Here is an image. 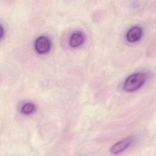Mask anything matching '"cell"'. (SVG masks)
<instances>
[{
    "label": "cell",
    "mask_w": 156,
    "mask_h": 156,
    "mask_svg": "<svg viewBox=\"0 0 156 156\" xmlns=\"http://www.w3.org/2000/svg\"><path fill=\"white\" fill-rule=\"evenodd\" d=\"M35 49L40 54H44L49 52L51 49V41L45 36H40L35 41Z\"/></svg>",
    "instance_id": "3957f363"
},
{
    "label": "cell",
    "mask_w": 156,
    "mask_h": 156,
    "mask_svg": "<svg viewBox=\"0 0 156 156\" xmlns=\"http://www.w3.org/2000/svg\"><path fill=\"white\" fill-rule=\"evenodd\" d=\"M143 35V30L139 26H133L126 34V39L130 43H134L140 40Z\"/></svg>",
    "instance_id": "277c9868"
},
{
    "label": "cell",
    "mask_w": 156,
    "mask_h": 156,
    "mask_svg": "<svg viewBox=\"0 0 156 156\" xmlns=\"http://www.w3.org/2000/svg\"><path fill=\"white\" fill-rule=\"evenodd\" d=\"M84 35L80 31H76L72 34L69 40V44L72 48H77L84 41Z\"/></svg>",
    "instance_id": "5b68a950"
},
{
    "label": "cell",
    "mask_w": 156,
    "mask_h": 156,
    "mask_svg": "<svg viewBox=\"0 0 156 156\" xmlns=\"http://www.w3.org/2000/svg\"><path fill=\"white\" fill-rule=\"evenodd\" d=\"M35 110V105L32 103H26L21 107V112L24 115H30Z\"/></svg>",
    "instance_id": "8992f818"
},
{
    "label": "cell",
    "mask_w": 156,
    "mask_h": 156,
    "mask_svg": "<svg viewBox=\"0 0 156 156\" xmlns=\"http://www.w3.org/2000/svg\"><path fill=\"white\" fill-rule=\"evenodd\" d=\"M147 78V75L144 72H137L130 75L124 81L123 89L128 92L134 91L145 83Z\"/></svg>",
    "instance_id": "6da1fadb"
},
{
    "label": "cell",
    "mask_w": 156,
    "mask_h": 156,
    "mask_svg": "<svg viewBox=\"0 0 156 156\" xmlns=\"http://www.w3.org/2000/svg\"><path fill=\"white\" fill-rule=\"evenodd\" d=\"M134 140L133 136L124 138L114 144L110 148V152L113 154H118L127 149L133 143Z\"/></svg>",
    "instance_id": "7a4b0ae2"
},
{
    "label": "cell",
    "mask_w": 156,
    "mask_h": 156,
    "mask_svg": "<svg viewBox=\"0 0 156 156\" xmlns=\"http://www.w3.org/2000/svg\"><path fill=\"white\" fill-rule=\"evenodd\" d=\"M4 28L2 27V25H1V38L2 39L4 37Z\"/></svg>",
    "instance_id": "52a82bcc"
}]
</instances>
